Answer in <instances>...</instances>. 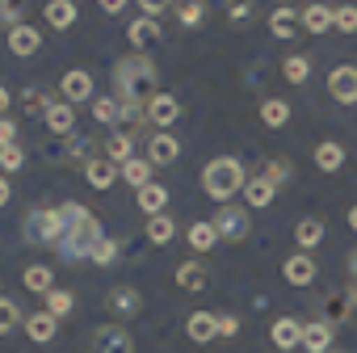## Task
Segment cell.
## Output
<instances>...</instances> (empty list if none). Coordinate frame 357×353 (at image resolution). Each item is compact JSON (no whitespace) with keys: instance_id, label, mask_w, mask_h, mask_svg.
I'll list each match as a JSON object with an SVG mask.
<instances>
[{"instance_id":"obj_33","label":"cell","mask_w":357,"mask_h":353,"mask_svg":"<svg viewBox=\"0 0 357 353\" xmlns=\"http://www.w3.org/2000/svg\"><path fill=\"white\" fill-rule=\"evenodd\" d=\"M143 232H147V240H151V244H168L176 227H172V219H168V215H151Z\"/></svg>"},{"instance_id":"obj_53","label":"cell","mask_w":357,"mask_h":353,"mask_svg":"<svg viewBox=\"0 0 357 353\" xmlns=\"http://www.w3.org/2000/svg\"><path fill=\"white\" fill-rule=\"evenodd\" d=\"M349 278H353V286H349V294H353V303H357V253L349 257Z\"/></svg>"},{"instance_id":"obj_24","label":"cell","mask_w":357,"mask_h":353,"mask_svg":"<svg viewBox=\"0 0 357 353\" xmlns=\"http://www.w3.org/2000/svg\"><path fill=\"white\" fill-rule=\"evenodd\" d=\"M298 17H303V30H307V34H324V30H332V9H328V5H307Z\"/></svg>"},{"instance_id":"obj_27","label":"cell","mask_w":357,"mask_h":353,"mask_svg":"<svg viewBox=\"0 0 357 353\" xmlns=\"http://www.w3.org/2000/svg\"><path fill=\"white\" fill-rule=\"evenodd\" d=\"M105 156H109L114 164H126V160L135 156V139H130V130H118V135H109V139H105Z\"/></svg>"},{"instance_id":"obj_47","label":"cell","mask_w":357,"mask_h":353,"mask_svg":"<svg viewBox=\"0 0 357 353\" xmlns=\"http://www.w3.org/2000/svg\"><path fill=\"white\" fill-rule=\"evenodd\" d=\"M265 176H269V181L278 186V181H286V176H290V164H286V160H273V164L265 168Z\"/></svg>"},{"instance_id":"obj_6","label":"cell","mask_w":357,"mask_h":353,"mask_svg":"<svg viewBox=\"0 0 357 353\" xmlns=\"http://www.w3.org/2000/svg\"><path fill=\"white\" fill-rule=\"evenodd\" d=\"M328 93L340 101V105H357V68L340 63L328 72Z\"/></svg>"},{"instance_id":"obj_30","label":"cell","mask_w":357,"mask_h":353,"mask_svg":"<svg viewBox=\"0 0 357 353\" xmlns=\"http://www.w3.org/2000/svg\"><path fill=\"white\" fill-rule=\"evenodd\" d=\"M26 332H30V340L47 345V340L55 336V315H51V311H38V315H30V320H26Z\"/></svg>"},{"instance_id":"obj_52","label":"cell","mask_w":357,"mask_h":353,"mask_svg":"<svg viewBox=\"0 0 357 353\" xmlns=\"http://www.w3.org/2000/svg\"><path fill=\"white\" fill-rule=\"evenodd\" d=\"M97 5H101V9H105L109 17H118V13L126 9V0H97Z\"/></svg>"},{"instance_id":"obj_55","label":"cell","mask_w":357,"mask_h":353,"mask_svg":"<svg viewBox=\"0 0 357 353\" xmlns=\"http://www.w3.org/2000/svg\"><path fill=\"white\" fill-rule=\"evenodd\" d=\"M5 202H9V181L0 176V206H5Z\"/></svg>"},{"instance_id":"obj_46","label":"cell","mask_w":357,"mask_h":353,"mask_svg":"<svg viewBox=\"0 0 357 353\" xmlns=\"http://www.w3.org/2000/svg\"><path fill=\"white\" fill-rule=\"evenodd\" d=\"M118 101H122V97H118ZM122 122L143 126V122H147V105H143V101H122Z\"/></svg>"},{"instance_id":"obj_11","label":"cell","mask_w":357,"mask_h":353,"mask_svg":"<svg viewBox=\"0 0 357 353\" xmlns=\"http://www.w3.org/2000/svg\"><path fill=\"white\" fill-rule=\"evenodd\" d=\"M176 156H181V143H176L168 130H155V135H151V143H147V160L160 168V164H172Z\"/></svg>"},{"instance_id":"obj_25","label":"cell","mask_w":357,"mask_h":353,"mask_svg":"<svg viewBox=\"0 0 357 353\" xmlns=\"http://www.w3.org/2000/svg\"><path fill=\"white\" fill-rule=\"evenodd\" d=\"M135 198H139V206L147 211V219H151V215H164V206H168V190H164V186H155V181H151V186H143Z\"/></svg>"},{"instance_id":"obj_49","label":"cell","mask_w":357,"mask_h":353,"mask_svg":"<svg viewBox=\"0 0 357 353\" xmlns=\"http://www.w3.org/2000/svg\"><path fill=\"white\" fill-rule=\"evenodd\" d=\"M17 139V122H9V118H0V147H9Z\"/></svg>"},{"instance_id":"obj_44","label":"cell","mask_w":357,"mask_h":353,"mask_svg":"<svg viewBox=\"0 0 357 353\" xmlns=\"http://www.w3.org/2000/svg\"><path fill=\"white\" fill-rule=\"evenodd\" d=\"M22 13H26V0H0V22L5 26H22Z\"/></svg>"},{"instance_id":"obj_26","label":"cell","mask_w":357,"mask_h":353,"mask_svg":"<svg viewBox=\"0 0 357 353\" xmlns=\"http://www.w3.org/2000/svg\"><path fill=\"white\" fill-rule=\"evenodd\" d=\"M269 30H273L278 38H294V34L303 30V17H298L294 9H278V13L269 17Z\"/></svg>"},{"instance_id":"obj_31","label":"cell","mask_w":357,"mask_h":353,"mask_svg":"<svg viewBox=\"0 0 357 353\" xmlns=\"http://www.w3.org/2000/svg\"><path fill=\"white\" fill-rule=\"evenodd\" d=\"M176 286H181V290H202L206 286V269L198 261H181V269H176Z\"/></svg>"},{"instance_id":"obj_14","label":"cell","mask_w":357,"mask_h":353,"mask_svg":"<svg viewBox=\"0 0 357 353\" xmlns=\"http://www.w3.org/2000/svg\"><path fill=\"white\" fill-rule=\"evenodd\" d=\"M353 294L349 290H332V294H324V324H344L349 315H353Z\"/></svg>"},{"instance_id":"obj_38","label":"cell","mask_w":357,"mask_h":353,"mask_svg":"<svg viewBox=\"0 0 357 353\" xmlns=\"http://www.w3.org/2000/svg\"><path fill=\"white\" fill-rule=\"evenodd\" d=\"M17 324H22V311H17V303L0 294V336H9Z\"/></svg>"},{"instance_id":"obj_19","label":"cell","mask_w":357,"mask_h":353,"mask_svg":"<svg viewBox=\"0 0 357 353\" xmlns=\"http://www.w3.org/2000/svg\"><path fill=\"white\" fill-rule=\"evenodd\" d=\"M84 176H89V186H93V190H109V186L118 181V164L89 160V164H84Z\"/></svg>"},{"instance_id":"obj_1","label":"cell","mask_w":357,"mask_h":353,"mask_svg":"<svg viewBox=\"0 0 357 353\" xmlns=\"http://www.w3.org/2000/svg\"><path fill=\"white\" fill-rule=\"evenodd\" d=\"M114 84H118V97H122V101H143V105L160 93V76H155V63H151L147 55H126V59H118Z\"/></svg>"},{"instance_id":"obj_56","label":"cell","mask_w":357,"mask_h":353,"mask_svg":"<svg viewBox=\"0 0 357 353\" xmlns=\"http://www.w3.org/2000/svg\"><path fill=\"white\" fill-rule=\"evenodd\" d=\"M349 227H353V232H357V206H353V211H349Z\"/></svg>"},{"instance_id":"obj_9","label":"cell","mask_w":357,"mask_h":353,"mask_svg":"<svg viewBox=\"0 0 357 353\" xmlns=\"http://www.w3.org/2000/svg\"><path fill=\"white\" fill-rule=\"evenodd\" d=\"M38 47H43V34L34 30V26H13L9 30V51L17 55V59H30V55H38Z\"/></svg>"},{"instance_id":"obj_37","label":"cell","mask_w":357,"mask_h":353,"mask_svg":"<svg viewBox=\"0 0 357 353\" xmlns=\"http://www.w3.org/2000/svg\"><path fill=\"white\" fill-rule=\"evenodd\" d=\"M215 240H219L215 223H194V227H190V248L206 253V248H215Z\"/></svg>"},{"instance_id":"obj_54","label":"cell","mask_w":357,"mask_h":353,"mask_svg":"<svg viewBox=\"0 0 357 353\" xmlns=\"http://www.w3.org/2000/svg\"><path fill=\"white\" fill-rule=\"evenodd\" d=\"M9 101H13V97H9V89H5V84H0V118H5V110H9Z\"/></svg>"},{"instance_id":"obj_17","label":"cell","mask_w":357,"mask_h":353,"mask_svg":"<svg viewBox=\"0 0 357 353\" xmlns=\"http://www.w3.org/2000/svg\"><path fill=\"white\" fill-rule=\"evenodd\" d=\"M185 332H190V340L206 345V340H215V336H219V315H211V311H194V315H190V324H185Z\"/></svg>"},{"instance_id":"obj_3","label":"cell","mask_w":357,"mask_h":353,"mask_svg":"<svg viewBox=\"0 0 357 353\" xmlns=\"http://www.w3.org/2000/svg\"><path fill=\"white\" fill-rule=\"evenodd\" d=\"M244 186H248V176H244V164H240L236 156H219V160H211V164L202 168V190H206V198H215V202L236 198Z\"/></svg>"},{"instance_id":"obj_22","label":"cell","mask_w":357,"mask_h":353,"mask_svg":"<svg viewBox=\"0 0 357 353\" xmlns=\"http://www.w3.org/2000/svg\"><path fill=\"white\" fill-rule=\"evenodd\" d=\"M273 345H278V349H294V345H303V324L290 320V315H282V320L273 324Z\"/></svg>"},{"instance_id":"obj_12","label":"cell","mask_w":357,"mask_h":353,"mask_svg":"<svg viewBox=\"0 0 357 353\" xmlns=\"http://www.w3.org/2000/svg\"><path fill=\"white\" fill-rule=\"evenodd\" d=\"M59 89H63V101H89V97H93V76H89L84 68H76V72H63Z\"/></svg>"},{"instance_id":"obj_45","label":"cell","mask_w":357,"mask_h":353,"mask_svg":"<svg viewBox=\"0 0 357 353\" xmlns=\"http://www.w3.org/2000/svg\"><path fill=\"white\" fill-rule=\"evenodd\" d=\"M26 164V151L17 147V143H9V147H0V168H5V172H17Z\"/></svg>"},{"instance_id":"obj_20","label":"cell","mask_w":357,"mask_h":353,"mask_svg":"<svg viewBox=\"0 0 357 353\" xmlns=\"http://www.w3.org/2000/svg\"><path fill=\"white\" fill-rule=\"evenodd\" d=\"M151 168H155V164H151V160H139V156H130L126 164H118V172L126 176V181H130L135 190H143V186H151Z\"/></svg>"},{"instance_id":"obj_23","label":"cell","mask_w":357,"mask_h":353,"mask_svg":"<svg viewBox=\"0 0 357 353\" xmlns=\"http://www.w3.org/2000/svg\"><path fill=\"white\" fill-rule=\"evenodd\" d=\"M244 198H248V206H269L278 198V186L269 181V176H252V181L244 186Z\"/></svg>"},{"instance_id":"obj_10","label":"cell","mask_w":357,"mask_h":353,"mask_svg":"<svg viewBox=\"0 0 357 353\" xmlns=\"http://www.w3.org/2000/svg\"><path fill=\"white\" fill-rule=\"evenodd\" d=\"M126 38H130L135 51H143V47H155L164 34H160V22H155V17H135V22L126 26Z\"/></svg>"},{"instance_id":"obj_40","label":"cell","mask_w":357,"mask_h":353,"mask_svg":"<svg viewBox=\"0 0 357 353\" xmlns=\"http://www.w3.org/2000/svg\"><path fill=\"white\" fill-rule=\"evenodd\" d=\"M47 311H51L55 320L68 315V311H72V290H55V286H51V290H47Z\"/></svg>"},{"instance_id":"obj_34","label":"cell","mask_w":357,"mask_h":353,"mask_svg":"<svg viewBox=\"0 0 357 353\" xmlns=\"http://www.w3.org/2000/svg\"><path fill=\"white\" fill-rule=\"evenodd\" d=\"M294 240H298V248H315V244L324 240V223H319V219H303V223L294 227Z\"/></svg>"},{"instance_id":"obj_51","label":"cell","mask_w":357,"mask_h":353,"mask_svg":"<svg viewBox=\"0 0 357 353\" xmlns=\"http://www.w3.org/2000/svg\"><path fill=\"white\" fill-rule=\"evenodd\" d=\"M236 332H240L236 315H219V336H236Z\"/></svg>"},{"instance_id":"obj_42","label":"cell","mask_w":357,"mask_h":353,"mask_svg":"<svg viewBox=\"0 0 357 353\" xmlns=\"http://www.w3.org/2000/svg\"><path fill=\"white\" fill-rule=\"evenodd\" d=\"M176 17H181V26H190V30H194V26L206 17V5H202V0H185V5L176 9Z\"/></svg>"},{"instance_id":"obj_41","label":"cell","mask_w":357,"mask_h":353,"mask_svg":"<svg viewBox=\"0 0 357 353\" xmlns=\"http://www.w3.org/2000/svg\"><path fill=\"white\" fill-rule=\"evenodd\" d=\"M332 26H336L340 34H353V30H357V5H340V9H332Z\"/></svg>"},{"instance_id":"obj_15","label":"cell","mask_w":357,"mask_h":353,"mask_svg":"<svg viewBox=\"0 0 357 353\" xmlns=\"http://www.w3.org/2000/svg\"><path fill=\"white\" fill-rule=\"evenodd\" d=\"M303 349L307 353H332V324H324V320L303 324Z\"/></svg>"},{"instance_id":"obj_48","label":"cell","mask_w":357,"mask_h":353,"mask_svg":"<svg viewBox=\"0 0 357 353\" xmlns=\"http://www.w3.org/2000/svg\"><path fill=\"white\" fill-rule=\"evenodd\" d=\"M139 5H143V13H147V17H160V13H168L172 0H139Z\"/></svg>"},{"instance_id":"obj_21","label":"cell","mask_w":357,"mask_h":353,"mask_svg":"<svg viewBox=\"0 0 357 353\" xmlns=\"http://www.w3.org/2000/svg\"><path fill=\"white\" fill-rule=\"evenodd\" d=\"M109 307H114L118 315H139V311H143V299H139V290H130V286H114V290H109Z\"/></svg>"},{"instance_id":"obj_32","label":"cell","mask_w":357,"mask_h":353,"mask_svg":"<svg viewBox=\"0 0 357 353\" xmlns=\"http://www.w3.org/2000/svg\"><path fill=\"white\" fill-rule=\"evenodd\" d=\"M93 118L105 122V126H109V122H122V101H118V97H97V101H93Z\"/></svg>"},{"instance_id":"obj_36","label":"cell","mask_w":357,"mask_h":353,"mask_svg":"<svg viewBox=\"0 0 357 353\" xmlns=\"http://www.w3.org/2000/svg\"><path fill=\"white\" fill-rule=\"evenodd\" d=\"M282 76H286L290 84H303V80L311 76V59H307V55H290V59L282 63Z\"/></svg>"},{"instance_id":"obj_16","label":"cell","mask_w":357,"mask_h":353,"mask_svg":"<svg viewBox=\"0 0 357 353\" xmlns=\"http://www.w3.org/2000/svg\"><path fill=\"white\" fill-rule=\"evenodd\" d=\"M282 273H286V282H290V286H311L319 269H315V261H311L307 253H298V257H290V261L282 265Z\"/></svg>"},{"instance_id":"obj_7","label":"cell","mask_w":357,"mask_h":353,"mask_svg":"<svg viewBox=\"0 0 357 353\" xmlns=\"http://www.w3.org/2000/svg\"><path fill=\"white\" fill-rule=\"evenodd\" d=\"M176 118H181V101H176L172 93H155V97L147 101V122H151L155 130H168Z\"/></svg>"},{"instance_id":"obj_39","label":"cell","mask_w":357,"mask_h":353,"mask_svg":"<svg viewBox=\"0 0 357 353\" xmlns=\"http://www.w3.org/2000/svg\"><path fill=\"white\" fill-rule=\"evenodd\" d=\"M114 257H118V244H114L109 236H97V244L89 248V261H97V265H114Z\"/></svg>"},{"instance_id":"obj_2","label":"cell","mask_w":357,"mask_h":353,"mask_svg":"<svg viewBox=\"0 0 357 353\" xmlns=\"http://www.w3.org/2000/svg\"><path fill=\"white\" fill-rule=\"evenodd\" d=\"M59 215H63V240L55 244L68 261H84L89 257V248L97 244V236H101V223L84 211V206H76V202H68V206H59Z\"/></svg>"},{"instance_id":"obj_4","label":"cell","mask_w":357,"mask_h":353,"mask_svg":"<svg viewBox=\"0 0 357 353\" xmlns=\"http://www.w3.org/2000/svg\"><path fill=\"white\" fill-rule=\"evenodd\" d=\"M26 236L38 240V244H59V240H63V215H59V206H51V211H30V215H26Z\"/></svg>"},{"instance_id":"obj_5","label":"cell","mask_w":357,"mask_h":353,"mask_svg":"<svg viewBox=\"0 0 357 353\" xmlns=\"http://www.w3.org/2000/svg\"><path fill=\"white\" fill-rule=\"evenodd\" d=\"M89 353H135V340H130L126 328L101 324V328L93 332V340H89Z\"/></svg>"},{"instance_id":"obj_18","label":"cell","mask_w":357,"mask_h":353,"mask_svg":"<svg viewBox=\"0 0 357 353\" xmlns=\"http://www.w3.org/2000/svg\"><path fill=\"white\" fill-rule=\"evenodd\" d=\"M47 26L51 30L76 26V0H47Z\"/></svg>"},{"instance_id":"obj_50","label":"cell","mask_w":357,"mask_h":353,"mask_svg":"<svg viewBox=\"0 0 357 353\" xmlns=\"http://www.w3.org/2000/svg\"><path fill=\"white\" fill-rule=\"evenodd\" d=\"M227 17H231V22H248V17H252V5H248V0H240V5L227 9Z\"/></svg>"},{"instance_id":"obj_13","label":"cell","mask_w":357,"mask_h":353,"mask_svg":"<svg viewBox=\"0 0 357 353\" xmlns=\"http://www.w3.org/2000/svg\"><path fill=\"white\" fill-rule=\"evenodd\" d=\"M43 118H47L51 135H72V130H76V110H72V101H51Z\"/></svg>"},{"instance_id":"obj_8","label":"cell","mask_w":357,"mask_h":353,"mask_svg":"<svg viewBox=\"0 0 357 353\" xmlns=\"http://www.w3.org/2000/svg\"><path fill=\"white\" fill-rule=\"evenodd\" d=\"M215 232H219L223 240H244V236L252 232V223H248V211H236V206H223V211L215 215Z\"/></svg>"},{"instance_id":"obj_28","label":"cell","mask_w":357,"mask_h":353,"mask_svg":"<svg viewBox=\"0 0 357 353\" xmlns=\"http://www.w3.org/2000/svg\"><path fill=\"white\" fill-rule=\"evenodd\" d=\"M261 122H265V126H286V122H290V105H286L282 97H265V101H261Z\"/></svg>"},{"instance_id":"obj_29","label":"cell","mask_w":357,"mask_h":353,"mask_svg":"<svg viewBox=\"0 0 357 353\" xmlns=\"http://www.w3.org/2000/svg\"><path fill=\"white\" fill-rule=\"evenodd\" d=\"M340 164H344V147L340 143H319L315 147V168L319 172H336Z\"/></svg>"},{"instance_id":"obj_35","label":"cell","mask_w":357,"mask_h":353,"mask_svg":"<svg viewBox=\"0 0 357 353\" xmlns=\"http://www.w3.org/2000/svg\"><path fill=\"white\" fill-rule=\"evenodd\" d=\"M22 282H26V290L47 294V290H51V265H30V269L22 273Z\"/></svg>"},{"instance_id":"obj_43","label":"cell","mask_w":357,"mask_h":353,"mask_svg":"<svg viewBox=\"0 0 357 353\" xmlns=\"http://www.w3.org/2000/svg\"><path fill=\"white\" fill-rule=\"evenodd\" d=\"M47 105H51V101H47L38 89H22V110H26L30 118H34V114H47Z\"/></svg>"}]
</instances>
